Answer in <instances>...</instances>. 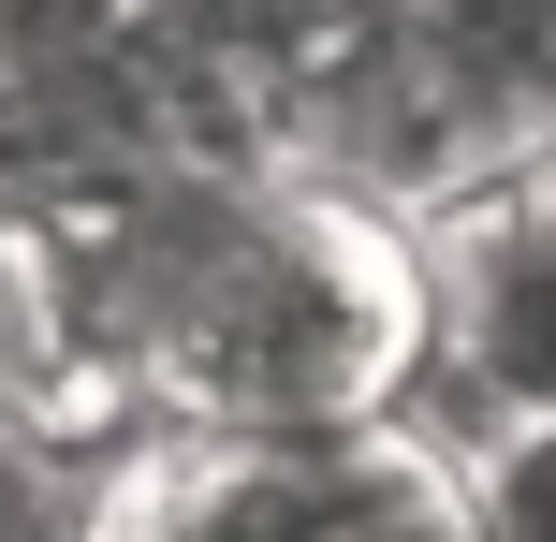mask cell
I'll return each instance as SVG.
<instances>
[{
	"label": "cell",
	"instance_id": "obj_2",
	"mask_svg": "<svg viewBox=\"0 0 556 542\" xmlns=\"http://www.w3.org/2000/svg\"><path fill=\"white\" fill-rule=\"evenodd\" d=\"M366 484V426L250 440V426H132L103 455L88 542H337Z\"/></svg>",
	"mask_w": 556,
	"mask_h": 542
},
{
	"label": "cell",
	"instance_id": "obj_4",
	"mask_svg": "<svg viewBox=\"0 0 556 542\" xmlns=\"http://www.w3.org/2000/svg\"><path fill=\"white\" fill-rule=\"evenodd\" d=\"M469 499H483V542H556V426H498L469 455Z\"/></svg>",
	"mask_w": 556,
	"mask_h": 542
},
{
	"label": "cell",
	"instance_id": "obj_3",
	"mask_svg": "<svg viewBox=\"0 0 556 542\" xmlns=\"http://www.w3.org/2000/svg\"><path fill=\"white\" fill-rule=\"evenodd\" d=\"M103 455H117V440H74V426H0V542H88Z\"/></svg>",
	"mask_w": 556,
	"mask_h": 542
},
{
	"label": "cell",
	"instance_id": "obj_5",
	"mask_svg": "<svg viewBox=\"0 0 556 542\" xmlns=\"http://www.w3.org/2000/svg\"><path fill=\"white\" fill-rule=\"evenodd\" d=\"M542 176H556V162H542Z\"/></svg>",
	"mask_w": 556,
	"mask_h": 542
},
{
	"label": "cell",
	"instance_id": "obj_1",
	"mask_svg": "<svg viewBox=\"0 0 556 542\" xmlns=\"http://www.w3.org/2000/svg\"><path fill=\"white\" fill-rule=\"evenodd\" d=\"M440 264V352L410 381V426L483 455L498 426H556V176H483L425 220Z\"/></svg>",
	"mask_w": 556,
	"mask_h": 542
}]
</instances>
